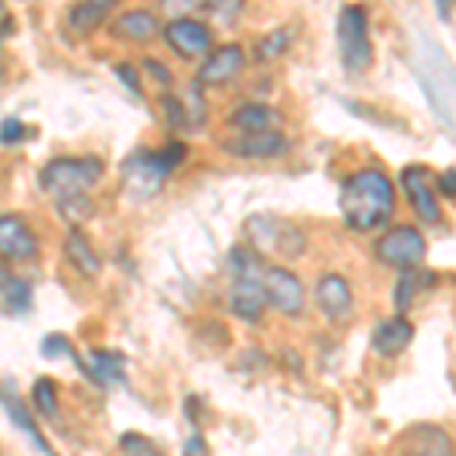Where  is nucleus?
<instances>
[{
  "mask_svg": "<svg viewBox=\"0 0 456 456\" xmlns=\"http://www.w3.org/2000/svg\"><path fill=\"white\" fill-rule=\"evenodd\" d=\"M438 189H441V192H444V195H453V198H456V171H453V167H451V171L441 174Z\"/></svg>",
  "mask_w": 456,
  "mask_h": 456,
  "instance_id": "nucleus-36",
  "label": "nucleus"
},
{
  "mask_svg": "<svg viewBox=\"0 0 456 456\" xmlns=\"http://www.w3.org/2000/svg\"><path fill=\"white\" fill-rule=\"evenodd\" d=\"M34 301V289L28 281L21 277H12L10 271H4V314L6 316H21L31 311Z\"/></svg>",
  "mask_w": 456,
  "mask_h": 456,
  "instance_id": "nucleus-24",
  "label": "nucleus"
},
{
  "mask_svg": "<svg viewBox=\"0 0 456 456\" xmlns=\"http://www.w3.org/2000/svg\"><path fill=\"white\" fill-rule=\"evenodd\" d=\"M247 234L253 247L265 256H283V259H296L305 253V234L292 223L271 213H259L247 223Z\"/></svg>",
  "mask_w": 456,
  "mask_h": 456,
  "instance_id": "nucleus-7",
  "label": "nucleus"
},
{
  "mask_svg": "<svg viewBox=\"0 0 456 456\" xmlns=\"http://www.w3.org/2000/svg\"><path fill=\"white\" fill-rule=\"evenodd\" d=\"M77 362L92 384L104 389L125 384V356L119 350H92L88 359H77Z\"/></svg>",
  "mask_w": 456,
  "mask_h": 456,
  "instance_id": "nucleus-16",
  "label": "nucleus"
},
{
  "mask_svg": "<svg viewBox=\"0 0 456 456\" xmlns=\"http://www.w3.org/2000/svg\"><path fill=\"white\" fill-rule=\"evenodd\" d=\"M0 249L6 262H28L37 256V238L19 216L0 219Z\"/></svg>",
  "mask_w": 456,
  "mask_h": 456,
  "instance_id": "nucleus-17",
  "label": "nucleus"
},
{
  "mask_svg": "<svg viewBox=\"0 0 456 456\" xmlns=\"http://www.w3.org/2000/svg\"><path fill=\"white\" fill-rule=\"evenodd\" d=\"M116 6V0H79L70 6L68 25L73 34H92L94 28H101L110 16V10Z\"/></svg>",
  "mask_w": 456,
  "mask_h": 456,
  "instance_id": "nucleus-21",
  "label": "nucleus"
},
{
  "mask_svg": "<svg viewBox=\"0 0 456 456\" xmlns=\"http://www.w3.org/2000/svg\"><path fill=\"white\" fill-rule=\"evenodd\" d=\"M183 456H210L208 444H204L201 436H189L186 444H183Z\"/></svg>",
  "mask_w": 456,
  "mask_h": 456,
  "instance_id": "nucleus-34",
  "label": "nucleus"
},
{
  "mask_svg": "<svg viewBox=\"0 0 456 456\" xmlns=\"http://www.w3.org/2000/svg\"><path fill=\"white\" fill-rule=\"evenodd\" d=\"M31 399H34V408L40 411L43 417H49V420H55L58 417V387L55 380L49 378H40L31 389Z\"/></svg>",
  "mask_w": 456,
  "mask_h": 456,
  "instance_id": "nucleus-26",
  "label": "nucleus"
},
{
  "mask_svg": "<svg viewBox=\"0 0 456 456\" xmlns=\"http://www.w3.org/2000/svg\"><path fill=\"white\" fill-rule=\"evenodd\" d=\"M161 10L174 19H186V12L192 10V0H161Z\"/></svg>",
  "mask_w": 456,
  "mask_h": 456,
  "instance_id": "nucleus-32",
  "label": "nucleus"
},
{
  "mask_svg": "<svg viewBox=\"0 0 456 456\" xmlns=\"http://www.w3.org/2000/svg\"><path fill=\"white\" fill-rule=\"evenodd\" d=\"M393 210H395L393 180H389L384 171H378V167L356 171L344 183L341 213H344V223H347L353 232L365 234V232H374V228L387 225Z\"/></svg>",
  "mask_w": 456,
  "mask_h": 456,
  "instance_id": "nucleus-1",
  "label": "nucleus"
},
{
  "mask_svg": "<svg viewBox=\"0 0 456 456\" xmlns=\"http://www.w3.org/2000/svg\"><path fill=\"white\" fill-rule=\"evenodd\" d=\"M58 213H61V219L68 223L70 228L83 225L86 219L94 216V201L88 195H73V198H64V201L55 204Z\"/></svg>",
  "mask_w": 456,
  "mask_h": 456,
  "instance_id": "nucleus-25",
  "label": "nucleus"
},
{
  "mask_svg": "<svg viewBox=\"0 0 456 456\" xmlns=\"http://www.w3.org/2000/svg\"><path fill=\"white\" fill-rule=\"evenodd\" d=\"M402 456H453V441L444 429L429 423H417L399 441Z\"/></svg>",
  "mask_w": 456,
  "mask_h": 456,
  "instance_id": "nucleus-12",
  "label": "nucleus"
},
{
  "mask_svg": "<svg viewBox=\"0 0 456 456\" xmlns=\"http://www.w3.org/2000/svg\"><path fill=\"white\" fill-rule=\"evenodd\" d=\"M286 43H289V34H286V31H271V34H265L259 43H256V55H259V61H274V58H281Z\"/></svg>",
  "mask_w": 456,
  "mask_h": 456,
  "instance_id": "nucleus-30",
  "label": "nucleus"
},
{
  "mask_svg": "<svg viewBox=\"0 0 456 456\" xmlns=\"http://www.w3.org/2000/svg\"><path fill=\"white\" fill-rule=\"evenodd\" d=\"M316 305H320V311L326 314L329 320L347 316L353 305V292L347 281H344L341 274H322L320 283H316Z\"/></svg>",
  "mask_w": 456,
  "mask_h": 456,
  "instance_id": "nucleus-19",
  "label": "nucleus"
},
{
  "mask_svg": "<svg viewBox=\"0 0 456 456\" xmlns=\"http://www.w3.org/2000/svg\"><path fill=\"white\" fill-rule=\"evenodd\" d=\"M338 49L347 73H365L374 61V46L369 37V12L362 6H344L338 16Z\"/></svg>",
  "mask_w": 456,
  "mask_h": 456,
  "instance_id": "nucleus-6",
  "label": "nucleus"
},
{
  "mask_svg": "<svg viewBox=\"0 0 456 456\" xmlns=\"http://www.w3.org/2000/svg\"><path fill=\"white\" fill-rule=\"evenodd\" d=\"M186 159V146L167 143L165 150L150 152L137 150L122 161V186L131 201H146V198L159 195L165 180L174 174V167Z\"/></svg>",
  "mask_w": 456,
  "mask_h": 456,
  "instance_id": "nucleus-4",
  "label": "nucleus"
},
{
  "mask_svg": "<svg viewBox=\"0 0 456 456\" xmlns=\"http://www.w3.org/2000/svg\"><path fill=\"white\" fill-rule=\"evenodd\" d=\"M453 0H438V10H441V19H447V10H451Z\"/></svg>",
  "mask_w": 456,
  "mask_h": 456,
  "instance_id": "nucleus-37",
  "label": "nucleus"
},
{
  "mask_svg": "<svg viewBox=\"0 0 456 456\" xmlns=\"http://www.w3.org/2000/svg\"><path fill=\"white\" fill-rule=\"evenodd\" d=\"M411 338H414V326H411L402 314L389 316V320L378 322V329H374L371 350L378 353V356H384V359H395L411 344Z\"/></svg>",
  "mask_w": 456,
  "mask_h": 456,
  "instance_id": "nucleus-18",
  "label": "nucleus"
},
{
  "mask_svg": "<svg viewBox=\"0 0 456 456\" xmlns=\"http://www.w3.org/2000/svg\"><path fill=\"white\" fill-rule=\"evenodd\" d=\"M40 353L46 359H77L73 344L64 335H46V338H43V344H40Z\"/></svg>",
  "mask_w": 456,
  "mask_h": 456,
  "instance_id": "nucleus-31",
  "label": "nucleus"
},
{
  "mask_svg": "<svg viewBox=\"0 0 456 456\" xmlns=\"http://www.w3.org/2000/svg\"><path fill=\"white\" fill-rule=\"evenodd\" d=\"M244 4L247 0H204V10H208V16L213 21H219V25H232V21H238Z\"/></svg>",
  "mask_w": 456,
  "mask_h": 456,
  "instance_id": "nucleus-28",
  "label": "nucleus"
},
{
  "mask_svg": "<svg viewBox=\"0 0 456 456\" xmlns=\"http://www.w3.org/2000/svg\"><path fill=\"white\" fill-rule=\"evenodd\" d=\"M228 125L238 128L240 134H249V131H268V128H277V125H281V113L271 110L268 104H244V107L234 110Z\"/></svg>",
  "mask_w": 456,
  "mask_h": 456,
  "instance_id": "nucleus-22",
  "label": "nucleus"
},
{
  "mask_svg": "<svg viewBox=\"0 0 456 456\" xmlns=\"http://www.w3.org/2000/svg\"><path fill=\"white\" fill-rule=\"evenodd\" d=\"M374 256H378L384 265H389V268L408 271V268H414V265L423 262L426 240H423V234L411 225L389 228L384 238L374 244Z\"/></svg>",
  "mask_w": 456,
  "mask_h": 456,
  "instance_id": "nucleus-8",
  "label": "nucleus"
},
{
  "mask_svg": "<svg viewBox=\"0 0 456 456\" xmlns=\"http://www.w3.org/2000/svg\"><path fill=\"white\" fill-rule=\"evenodd\" d=\"M104 176V161L86 156V159H53L40 171V186L43 192H49L55 201L73 195H86L92 186H98V180Z\"/></svg>",
  "mask_w": 456,
  "mask_h": 456,
  "instance_id": "nucleus-5",
  "label": "nucleus"
},
{
  "mask_svg": "<svg viewBox=\"0 0 456 456\" xmlns=\"http://www.w3.org/2000/svg\"><path fill=\"white\" fill-rule=\"evenodd\" d=\"M165 40H167V46L183 58H198L210 49L208 25H201V21H195V19H174L171 25L165 28Z\"/></svg>",
  "mask_w": 456,
  "mask_h": 456,
  "instance_id": "nucleus-13",
  "label": "nucleus"
},
{
  "mask_svg": "<svg viewBox=\"0 0 456 456\" xmlns=\"http://www.w3.org/2000/svg\"><path fill=\"white\" fill-rule=\"evenodd\" d=\"M244 64H247L244 49L234 46V43H225V46L213 49V53L208 55V61L201 64V70H198V86H225V83H232L234 77H240Z\"/></svg>",
  "mask_w": 456,
  "mask_h": 456,
  "instance_id": "nucleus-10",
  "label": "nucleus"
},
{
  "mask_svg": "<svg viewBox=\"0 0 456 456\" xmlns=\"http://www.w3.org/2000/svg\"><path fill=\"white\" fill-rule=\"evenodd\" d=\"M21 137H25V125L19 119H4V143H19Z\"/></svg>",
  "mask_w": 456,
  "mask_h": 456,
  "instance_id": "nucleus-33",
  "label": "nucleus"
},
{
  "mask_svg": "<svg viewBox=\"0 0 456 456\" xmlns=\"http://www.w3.org/2000/svg\"><path fill=\"white\" fill-rule=\"evenodd\" d=\"M113 34L119 37V40L146 43L159 34V19L146 10H128L113 21Z\"/></svg>",
  "mask_w": 456,
  "mask_h": 456,
  "instance_id": "nucleus-20",
  "label": "nucleus"
},
{
  "mask_svg": "<svg viewBox=\"0 0 456 456\" xmlns=\"http://www.w3.org/2000/svg\"><path fill=\"white\" fill-rule=\"evenodd\" d=\"M64 253H68V262L79 271L83 277H98L101 274V259L92 253V244L83 238V234L73 228L68 234V244H64Z\"/></svg>",
  "mask_w": 456,
  "mask_h": 456,
  "instance_id": "nucleus-23",
  "label": "nucleus"
},
{
  "mask_svg": "<svg viewBox=\"0 0 456 456\" xmlns=\"http://www.w3.org/2000/svg\"><path fill=\"white\" fill-rule=\"evenodd\" d=\"M411 64H414V73L423 86V94L429 98L432 113L438 116V122L456 141V68L451 64V58L444 55V49L432 37L417 34Z\"/></svg>",
  "mask_w": 456,
  "mask_h": 456,
  "instance_id": "nucleus-2",
  "label": "nucleus"
},
{
  "mask_svg": "<svg viewBox=\"0 0 456 456\" xmlns=\"http://www.w3.org/2000/svg\"><path fill=\"white\" fill-rule=\"evenodd\" d=\"M423 277H429V274H420V271H411V268L402 274L399 286H395V307H399V314H402V311H408L411 301H414V292H417V289H423V286H426Z\"/></svg>",
  "mask_w": 456,
  "mask_h": 456,
  "instance_id": "nucleus-27",
  "label": "nucleus"
},
{
  "mask_svg": "<svg viewBox=\"0 0 456 456\" xmlns=\"http://www.w3.org/2000/svg\"><path fill=\"white\" fill-rule=\"evenodd\" d=\"M4 414H6V420L12 423V429H19L21 436H28V441L34 444L37 453H40V456H55L53 447H49V441L43 438L40 426H37V420L31 417V411H28L25 404H21L19 395H16V387L10 384V378L4 380Z\"/></svg>",
  "mask_w": 456,
  "mask_h": 456,
  "instance_id": "nucleus-14",
  "label": "nucleus"
},
{
  "mask_svg": "<svg viewBox=\"0 0 456 456\" xmlns=\"http://www.w3.org/2000/svg\"><path fill=\"white\" fill-rule=\"evenodd\" d=\"M116 77L125 79V86L131 88L134 94H141V83H137V73L128 68V64H122V68H116Z\"/></svg>",
  "mask_w": 456,
  "mask_h": 456,
  "instance_id": "nucleus-35",
  "label": "nucleus"
},
{
  "mask_svg": "<svg viewBox=\"0 0 456 456\" xmlns=\"http://www.w3.org/2000/svg\"><path fill=\"white\" fill-rule=\"evenodd\" d=\"M265 292H268V305L277 307L283 316H298L305 311V289L292 271L277 268V265L265 271Z\"/></svg>",
  "mask_w": 456,
  "mask_h": 456,
  "instance_id": "nucleus-9",
  "label": "nucleus"
},
{
  "mask_svg": "<svg viewBox=\"0 0 456 456\" xmlns=\"http://www.w3.org/2000/svg\"><path fill=\"white\" fill-rule=\"evenodd\" d=\"M402 186H404V192H408V201L417 216H420L423 223L436 225L441 219V210H438L436 192H432V186H429V171L420 165H408L402 171Z\"/></svg>",
  "mask_w": 456,
  "mask_h": 456,
  "instance_id": "nucleus-11",
  "label": "nucleus"
},
{
  "mask_svg": "<svg viewBox=\"0 0 456 456\" xmlns=\"http://www.w3.org/2000/svg\"><path fill=\"white\" fill-rule=\"evenodd\" d=\"M225 150L238 159H274L286 150V137H283V131H277V128L249 131V134H240V137H234V141H228Z\"/></svg>",
  "mask_w": 456,
  "mask_h": 456,
  "instance_id": "nucleus-15",
  "label": "nucleus"
},
{
  "mask_svg": "<svg viewBox=\"0 0 456 456\" xmlns=\"http://www.w3.org/2000/svg\"><path fill=\"white\" fill-rule=\"evenodd\" d=\"M265 271L262 259L244 247L228 249V311L247 322H256L268 305L265 292Z\"/></svg>",
  "mask_w": 456,
  "mask_h": 456,
  "instance_id": "nucleus-3",
  "label": "nucleus"
},
{
  "mask_svg": "<svg viewBox=\"0 0 456 456\" xmlns=\"http://www.w3.org/2000/svg\"><path fill=\"white\" fill-rule=\"evenodd\" d=\"M119 453L122 456H165L150 438L141 436V432H125L119 438Z\"/></svg>",
  "mask_w": 456,
  "mask_h": 456,
  "instance_id": "nucleus-29",
  "label": "nucleus"
}]
</instances>
